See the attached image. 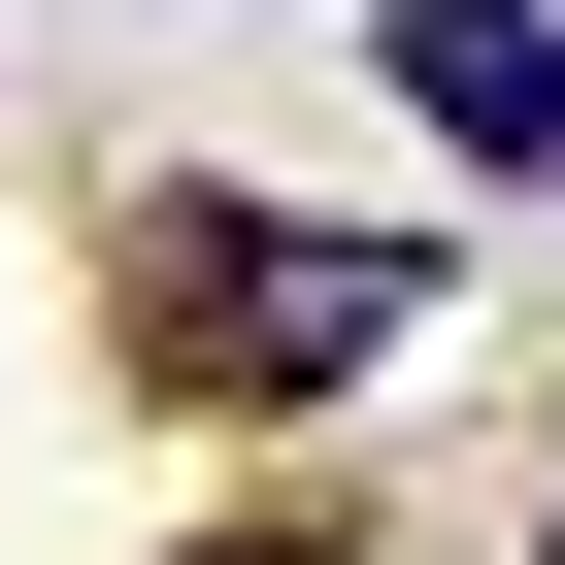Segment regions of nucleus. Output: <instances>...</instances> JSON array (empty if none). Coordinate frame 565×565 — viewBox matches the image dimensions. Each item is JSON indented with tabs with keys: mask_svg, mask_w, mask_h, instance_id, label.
Segmentation results:
<instances>
[{
	"mask_svg": "<svg viewBox=\"0 0 565 565\" xmlns=\"http://www.w3.org/2000/svg\"><path fill=\"white\" fill-rule=\"evenodd\" d=\"M233 565H333V532H233Z\"/></svg>",
	"mask_w": 565,
	"mask_h": 565,
	"instance_id": "7ed1b4c3",
	"label": "nucleus"
},
{
	"mask_svg": "<svg viewBox=\"0 0 565 565\" xmlns=\"http://www.w3.org/2000/svg\"><path fill=\"white\" fill-rule=\"evenodd\" d=\"M399 100H433L499 200H565V0H399Z\"/></svg>",
	"mask_w": 565,
	"mask_h": 565,
	"instance_id": "f03ea898",
	"label": "nucleus"
},
{
	"mask_svg": "<svg viewBox=\"0 0 565 565\" xmlns=\"http://www.w3.org/2000/svg\"><path fill=\"white\" fill-rule=\"evenodd\" d=\"M134 300H167L200 399H366V366L433 333V266H399V233H300V200H167V233H134Z\"/></svg>",
	"mask_w": 565,
	"mask_h": 565,
	"instance_id": "f257e3e1",
	"label": "nucleus"
}]
</instances>
